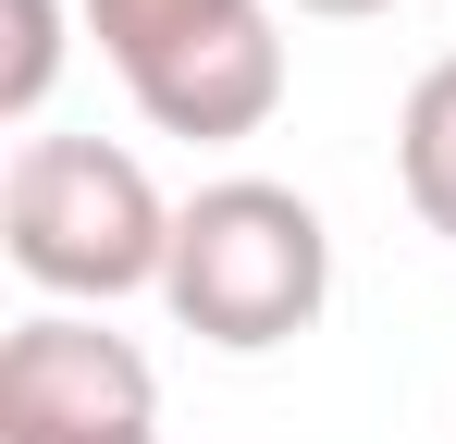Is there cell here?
Returning <instances> with one entry per match:
<instances>
[{"instance_id": "1", "label": "cell", "mask_w": 456, "mask_h": 444, "mask_svg": "<svg viewBox=\"0 0 456 444\" xmlns=\"http://www.w3.org/2000/svg\"><path fill=\"white\" fill-rule=\"evenodd\" d=\"M160 308L223 358H272L333 308V222L272 173H223V185H198L173 210Z\"/></svg>"}, {"instance_id": "2", "label": "cell", "mask_w": 456, "mask_h": 444, "mask_svg": "<svg viewBox=\"0 0 456 444\" xmlns=\"http://www.w3.org/2000/svg\"><path fill=\"white\" fill-rule=\"evenodd\" d=\"M0 247L62 308L160 296V272H173V198L149 185V160L111 148V136H25L12 173H0Z\"/></svg>"}, {"instance_id": "3", "label": "cell", "mask_w": 456, "mask_h": 444, "mask_svg": "<svg viewBox=\"0 0 456 444\" xmlns=\"http://www.w3.org/2000/svg\"><path fill=\"white\" fill-rule=\"evenodd\" d=\"M86 37L111 50L124 99L160 136H259L284 111V37L272 0H86Z\"/></svg>"}, {"instance_id": "4", "label": "cell", "mask_w": 456, "mask_h": 444, "mask_svg": "<svg viewBox=\"0 0 456 444\" xmlns=\"http://www.w3.org/2000/svg\"><path fill=\"white\" fill-rule=\"evenodd\" d=\"M0 444H160V370L136 358V333L37 308L0 346Z\"/></svg>"}, {"instance_id": "5", "label": "cell", "mask_w": 456, "mask_h": 444, "mask_svg": "<svg viewBox=\"0 0 456 444\" xmlns=\"http://www.w3.org/2000/svg\"><path fill=\"white\" fill-rule=\"evenodd\" d=\"M395 185H407V210L456 247V50L419 74L407 111H395Z\"/></svg>"}, {"instance_id": "6", "label": "cell", "mask_w": 456, "mask_h": 444, "mask_svg": "<svg viewBox=\"0 0 456 444\" xmlns=\"http://www.w3.org/2000/svg\"><path fill=\"white\" fill-rule=\"evenodd\" d=\"M62 86V0H0V124H37Z\"/></svg>"}, {"instance_id": "7", "label": "cell", "mask_w": 456, "mask_h": 444, "mask_svg": "<svg viewBox=\"0 0 456 444\" xmlns=\"http://www.w3.org/2000/svg\"><path fill=\"white\" fill-rule=\"evenodd\" d=\"M297 12H321V25H358V12H395V0H297Z\"/></svg>"}]
</instances>
